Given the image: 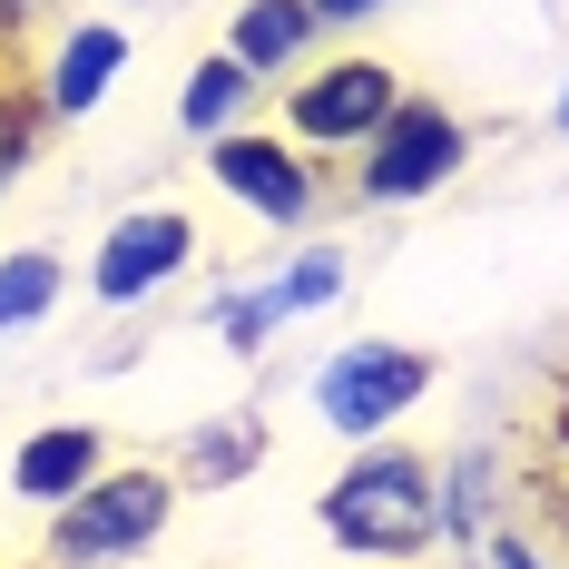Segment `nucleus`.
I'll return each instance as SVG.
<instances>
[{
	"instance_id": "nucleus-17",
	"label": "nucleus",
	"mask_w": 569,
	"mask_h": 569,
	"mask_svg": "<svg viewBox=\"0 0 569 569\" xmlns=\"http://www.w3.org/2000/svg\"><path fill=\"white\" fill-rule=\"evenodd\" d=\"M363 10H383V0H315V20H363Z\"/></svg>"
},
{
	"instance_id": "nucleus-4",
	"label": "nucleus",
	"mask_w": 569,
	"mask_h": 569,
	"mask_svg": "<svg viewBox=\"0 0 569 569\" xmlns=\"http://www.w3.org/2000/svg\"><path fill=\"white\" fill-rule=\"evenodd\" d=\"M461 118L432 109V99H402L393 118H383V138H373V158H363V197L373 207H402V197H432L442 177L461 168Z\"/></svg>"
},
{
	"instance_id": "nucleus-3",
	"label": "nucleus",
	"mask_w": 569,
	"mask_h": 569,
	"mask_svg": "<svg viewBox=\"0 0 569 569\" xmlns=\"http://www.w3.org/2000/svg\"><path fill=\"white\" fill-rule=\"evenodd\" d=\"M168 481L158 471H109V481H89L79 501H59V530L50 550L59 560H118V550H148L158 540V520H168Z\"/></svg>"
},
{
	"instance_id": "nucleus-2",
	"label": "nucleus",
	"mask_w": 569,
	"mask_h": 569,
	"mask_svg": "<svg viewBox=\"0 0 569 569\" xmlns=\"http://www.w3.org/2000/svg\"><path fill=\"white\" fill-rule=\"evenodd\" d=\"M422 393H432V353H402V343H343L335 363L315 373V402H325L335 432H383Z\"/></svg>"
},
{
	"instance_id": "nucleus-5",
	"label": "nucleus",
	"mask_w": 569,
	"mask_h": 569,
	"mask_svg": "<svg viewBox=\"0 0 569 569\" xmlns=\"http://www.w3.org/2000/svg\"><path fill=\"white\" fill-rule=\"evenodd\" d=\"M402 109V79L383 59H335L325 79H305L284 118H295V138H315V148H353V138H383V118Z\"/></svg>"
},
{
	"instance_id": "nucleus-11",
	"label": "nucleus",
	"mask_w": 569,
	"mask_h": 569,
	"mask_svg": "<svg viewBox=\"0 0 569 569\" xmlns=\"http://www.w3.org/2000/svg\"><path fill=\"white\" fill-rule=\"evenodd\" d=\"M246 89H256V69H246V59H207V69L187 79L177 118H187V128H227V118L246 109Z\"/></svg>"
},
{
	"instance_id": "nucleus-13",
	"label": "nucleus",
	"mask_w": 569,
	"mask_h": 569,
	"mask_svg": "<svg viewBox=\"0 0 569 569\" xmlns=\"http://www.w3.org/2000/svg\"><path fill=\"white\" fill-rule=\"evenodd\" d=\"M276 315H295V305H284V284H266V295H227V305H217V325H227V343H236V353H256Z\"/></svg>"
},
{
	"instance_id": "nucleus-7",
	"label": "nucleus",
	"mask_w": 569,
	"mask_h": 569,
	"mask_svg": "<svg viewBox=\"0 0 569 569\" xmlns=\"http://www.w3.org/2000/svg\"><path fill=\"white\" fill-rule=\"evenodd\" d=\"M217 187H227V197H246L256 217H276V227L315 217V177L295 168L276 138H217Z\"/></svg>"
},
{
	"instance_id": "nucleus-12",
	"label": "nucleus",
	"mask_w": 569,
	"mask_h": 569,
	"mask_svg": "<svg viewBox=\"0 0 569 569\" xmlns=\"http://www.w3.org/2000/svg\"><path fill=\"white\" fill-rule=\"evenodd\" d=\"M50 295H59V256H10L0 266V335L30 325V315H50Z\"/></svg>"
},
{
	"instance_id": "nucleus-18",
	"label": "nucleus",
	"mask_w": 569,
	"mask_h": 569,
	"mask_svg": "<svg viewBox=\"0 0 569 569\" xmlns=\"http://www.w3.org/2000/svg\"><path fill=\"white\" fill-rule=\"evenodd\" d=\"M491 560H501V569H540V560H530V550H520V540H501V550H491Z\"/></svg>"
},
{
	"instance_id": "nucleus-6",
	"label": "nucleus",
	"mask_w": 569,
	"mask_h": 569,
	"mask_svg": "<svg viewBox=\"0 0 569 569\" xmlns=\"http://www.w3.org/2000/svg\"><path fill=\"white\" fill-rule=\"evenodd\" d=\"M187 217L177 207H148V217H118L109 246H99V305H138L148 284H168L177 266H187Z\"/></svg>"
},
{
	"instance_id": "nucleus-14",
	"label": "nucleus",
	"mask_w": 569,
	"mask_h": 569,
	"mask_svg": "<svg viewBox=\"0 0 569 569\" xmlns=\"http://www.w3.org/2000/svg\"><path fill=\"white\" fill-rule=\"evenodd\" d=\"M30 138H40V118L20 109V99H10V89H0V187H10V177L30 168Z\"/></svg>"
},
{
	"instance_id": "nucleus-1",
	"label": "nucleus",
	"mask_w": 569,
	"mask_h": 569,
	"mask_svg": "<svg viewBox=\"0 0 569 569\" xmlns=\"http://www.w3.org/2000/svg\"><path fill=\"white\" fill-rule=\"evenodd\" d=\"M325 530H335L343 550H422L432 540V461L412 452H363L343 471L335 491H325Z\"/></svg>"
},
{
	"instance_id": "nucleus-9",
	"label": "nucleus",
	"mask_w": 569,
	"mask_h": 569,
	"mask_svg": "<svg viewBox=\"0 0 569 569\" xmlns=\"http://www.w3.org/2000/svg\"><path fill=\"white\" fill-rule=\"evenodd\" d=\"M118 69H128V30H109V20H89L69 50H59L50 69V109L59 118H79V109H99V89H109Z\"/></svg>"
},
{
	"instance_id": "nucleus-19",
	"label": "nucleus",
	"mask_w": 569,
	"mask_h": 569,
	"mask_svg": "<svg viewBox=\"0 0 569 569\" xmlns=\"http://www.w3.org/2000/svg\"><path fill=\"white\" fill-rule=\"evenodd\" d=\"M560 128H569V89H560Z\"/></svg>"
},
{
	"instance_id": "nucleus-10",
	"label": "nucleus",
	"mask_w": 569,
	"mask_h": 569,
	"mask_svg": "<svg viewBox=\"0 0 569 569\" xmlns=\"http://www.w3.org/2000/svg\"><path fill=\"white\" fill-rule=\"evenodd\" d=\"M315 30H325V20H315V0H246V10H236V50H227V59H246V69L266 79V69H284Z\"/></svg>"
},
{
	"instance_id": "nucleus-8",
	"label": "nucleus",
	"mask_w": 569,
	"mask_h": 569,
	"mask_svg": "<svg viewBox=\"0 0 569 569\" xmlns=\"http://www.w3.org/2000/svg\"><path fill=\"white\" fill-rule=\"evenodd\" d=\"M89 481H99V432L89 422H59L40 442H20V461H10V491L20 501H79Z\"/></svg>"
},
{
	"instance_id": "nucleus-16",
	"label": "nucleus",
	"mask_w": 569,
	"mask_h": 569,
	"mask_svg": "<svg viewBox=\"0 0 569 569\" xmlns=\"http://www.w3.org/2000/svg\"><path fill=\"white\" fill-rule=\"evenodd\" d=\"M256 452H266V432H217V442L197 452V481H227V471H246Z\"/></svg>"
},
{
	"instance_id": "nucleus-15",
	"label": "nucleus",
	"mask_w": 569,
	"mask_h": 569,
	"mask_svg": "<svg viewBox=\"0 0 569 569\" xmlns=\"http://www.w3.org/2000/svg\"><path fill=\"white\" fill-rule=\"evenodd\" d=\"M335 295H343V256H305L284 276V305H335Z\"/></svg>"
}]
</instances>
